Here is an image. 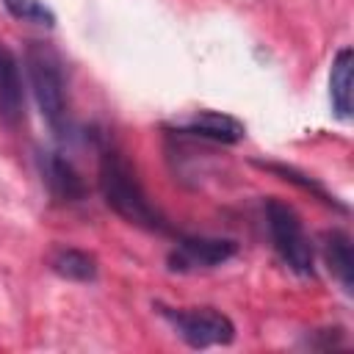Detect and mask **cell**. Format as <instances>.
Returning a JSON list of instances; mask_svg holds the SVG:
<instances>
[{"label":"cell","mask_w":354,"mask_h":354,"mask_svg":"<svg viewBox=\"0 0 354 354\" xmlns=\"http://www.w3.org/2000/svg\"><path fill=\"white\" fill-rule=\"evenodd\" d=\"M263 210H266V224H268L271 243H274L277 254L282 257V263L293 274L310 277L313 266H315V252H313V243L304 232V224H301L299 213L277 196H268Z\"/></svg>","instance_id":"3"},{"label":"cell","mask_w":354,"mask_h":354,"mask_svg":"<svg viewBox=\"0 0 354 354\" xmlns=\"http://www.w3.org/2000/svg\"><path fill=\"white\" fill-rule=\"evenodd\" d=\"M351 72H354V53L351 47H340L335 61H332V72H329V97H332V111L337 119L348 122L351 119Z\"/></svg>","instance_id":"10"},{"label":"cell","mask_w":354,"mask_h":354,"mask_svg":"<svg viewBox=\"0 0 354 354\" xmlns=\"http://www.w3.org/2000/svg\"><path fill=\"white\" fill-rule=\"evenodd\" d=\"M321 249H324V260L329 266V274L340 282V288L346 293H351L354 290V252H351L348 232H343V230L324 232Z\"/></svg>","instance_id":"9"},{"label":"cell","mask_w":354,"mask_h":354,"mask_svg":"<svg viewBox=\"0 0 354 354\" xmlns=\"http://www.w3.org/2000/svg\"><path fill=\"white\" fill-rule=\"evenodd\" d=\"M22 61L41 119L50 124V130L58 138H64L69 133V100H66L64 64L58 53L47 41H28Z\"/></svg>","instance_id":"2"},{"label":"cell","mask_w":354,"mask_h":354,"mask_svg":"<svg viewBox=\"0 0 354 354\" xmlns=\"http://www.w3.org/2000/svg\"><path fill=\"white\" fill-rule=\"evenodd\" d=\"M50 268L61 277V279H69V282H94L97 279V257L83 252V249H75V246H61L50 254Z\"/></svg>","instance_id":"11"},{"label":"cell","mask_w":354,"mask_h":354,"mask_svg":"<svg viewBox=\"0 0 354 354\" xmlns=\"http://www.w3.org/2000/svg\"><path fill=\"white\" fill-rule=\"evenodd\" d=\"M25 116V88L17 55L0 41V122L17 124Z\"/></svg>","instance_id":"8"},{"label":"cell","mask_w":354,"mask_h":354,"mask_svg":"<svg viewBox=\"0 0 354 354\" xmlns=\"http://www.w3.org/2000/svg\"><path fill=\"white\" fill-rule=\"evenodd\" d=\"M3 6L14 19L30 22V25H41V28H53L55 25L53 8L44 6L41 0H3Z\"/></svg>","instance_id":"13"},{"label":"cell","mask_w":354,"mask_h":354,"mask_svg":"<svg viewBox=\"0 0 354 354\" xmlns=\"http://www.w3.org/2000/svg\"><path fill=\"white\" fill-rule=\"evenodd\" d=\"M171 133L185 136V138L213 141V144H238V141H243L246 127L235 116H227V113H218V111H199L191 119L180 122Z\"/></svg>","instance_id":"6"},{"label":"cell","mask_w":354,"mask_h":354,"mask_svg":"<svg viewBox=\"0 0 354 354\" xmlns=\"http://www.w3.org/2000/svg\"><path fill=\"white\" fill-rule=\"evenodd\" d=\"M238 254V243L230 238H205V235H191L180 238L177 246L169 252L166 263L171 271L191 274V271H205L216 268Z\"/></svg>","instance_id":"5"},{"label":"cell","mask_w":354,"mask_h":354,"mask_svg":"<svg viewBox=\"0 0 354 354\" xmlns=\"http://www.w3.org/2000/svg\"><path fill=\"white\" fill-rule=\"evenodd\" d=\"M257 166H263V169H268V171H274V174H279L282 180H288V183H293V185H299L301 191H310L313 196H318L324 205H332V207H337V210H346L321 183H315L313 177H307V174H301L299 169H293V166H285V163H257Z\"/></svg>","instance_id":"12"},{"label":"cell","mask_w":354,"mask_h":354,"mask_svg":"<svg viewBox=\"0 0 354 354\" xmlns=\"http://www.w3.org/2000/svg\"><path fill=\"white\" fill-rule=\"evenodd\" d=\"M158 313L174 326V332L191 348L230 346L235 340V324L216 307H166L158 304Z\"/></svg>","instance_id":"4"},{"label":"cell","mask_w":354,"mask_h":354,"mask_svg":"<svg viewBox=\"0 0 354 354\" xmlns=\"http://www.w3.org/2000/svg\"><path fill=\"white\" fill-rule=\"evenodd\" d=\"M100 191L105 205L122 216L124 221L144 227L149 232H169V221L163 218V213L149 202L136 169L130 166V160L124 158V152H119L116 147H105L100 152Z\"/></svg>","instance_id":"1"},{"label":"cell","mask_w":354,"mask_h":354,"mask_svg":"<svg viewBox=\"0 0 354 354\" xmlns=\"http://www.w3.org/2000/svg\"><path fill=\"white\" fill-rule=\"evenodd\" d=\"M41 180L53 199L58 202H80L86 196V183L80 171L58 152L41 155Z\"/></svg>","instance_id":"7"}]
</instances>
